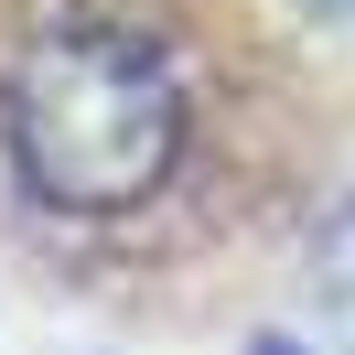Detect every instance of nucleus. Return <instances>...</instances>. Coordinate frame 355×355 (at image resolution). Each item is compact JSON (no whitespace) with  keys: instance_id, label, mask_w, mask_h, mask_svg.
Wrapping results in <instances>:
<instances>
[{"instance_id":"nucleus-3","label":"nucleus","mask_w":355,"mask_h":355,"mask_svg":"<svg viewBox=\"0 0 355 355\" xmlns=\"http://www.w3.org/2000/svg\"><path fill=\"white\" fill-rule=\"evenodd\" d=\"M248 355H302V345H291V334H259V345H248Z\"/></svg>"},{"instance_id":"nucleus-2","label":"nucleus","mask_w":355,"mask_h":355,"mask_svg":"<svg viewBox=\"0 0 355 355\" xmlns=\"http://www.w3.org/2000/svg\"><path fill=\"white\" fill-rule=\"evenodd\" d=\"M312 291H323V334L355 355V205L323 226V248H312Z\"/></svg>"},{"instance_id":"nucleus-4","label":"nucleus","mask_w":355,"mask_h":355,"mask_svg":"<svg viewBox=\"0 0 355 355\" xmlns=\"http://www.w3.org/2000/svg\"><path fill=\"white\" fill-rule=\"evenodd\" d=\"M323 11H355V0H323Z\"/></svg>"},{"instance_id":"nucleus-1","label":"nucleus","mask_w":355,"mask_h":355,"mask_svg":"<svg viewBox=\"0 0 355 355\" xmlns=\"http://www.w3.org/2000/svg\"><path fill=\"white\" fill-rule=\"evenodd\" d=\"M183 151V87L140 33L65 22L11 65V162L65 216H130Z\"/></svg>"}]
</instances>
